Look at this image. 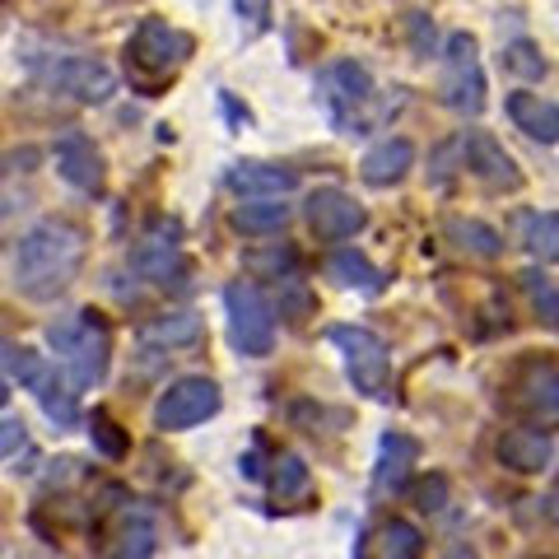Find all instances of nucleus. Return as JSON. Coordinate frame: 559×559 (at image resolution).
Segmentation results:
<instances>
[{"label":"nucleus","instance_id":"obj_16","mask_svg":"<svg viewBox=\"0 0 559 559\" xmlns=\"http://www.w3.org/2000/svg\"><path fill=\"white\" fill-rule=\"evenodd\" d=\"M224 187L238 191V197H252V201H280L299 187V173L285 168V164H261V159H242L224 173Z\"/></svg>","mask_w":559,"mask_h":559},{"label":"nucleus","instance_id":"obj_32","mask_svg":"<svg viewBox=\"0 0 559 559\" xmlns=\"http://www.w3.org/2000/svg\"><path fill=\"white\" fill-rule=\"evenodd\" d=\"M242 266H248L252 275H271V280H294V266H299V257H294V248H280V252H248L242 257Z\"/></svg>","mask_w":559,"mask_h":559},{"label":"nucleus","instance_id":"obj_29","mask_svg":"<svg viewBox=\"0 0 559 559\" xmlns=\"http://www.w3.org/2000/svg\"><path fill=\"white\" fill-rule=\"evenodd\" d=\"M90 439H94V448L103 452V457H112V462H121L131 452V439L117 429V419L108 411H94L90 415Z\"/></svg>","mask_w":559,"mask_h":559},{"label":"nucleus","instance_id":"obj_36","mask_svg":"<svg viewBox=\"0 0 559 559\" xmlns=\"http://www.w3.org/2000/svg\"><path fill=\"white\" fill-rule=\"evenodd\" d=\"M238 14L252 24V33H261L271 24V0H238Z\"/></svg>","mask_w":559,"mask_h":559},{"label":"nucleus","instance_id":"obj_14","mask_svg":"<svg viewBox=\"0 0 559 559\" xmlns=\"http://www.w3.org/2000/svg\"><path fill=\"white\" fill-rule=\"evenodd\" d=\"M51 159H57V173L61 178L84 191V197H98L103 191V178H108V168H103V154L98 145L84 131H70L57 140V150H51Z\"/></svg>","mask_w":559,"mask_h":559},{"label":"nucleus","instance_id":"obj_30","mask_svg":"<svg viewBox=\"0 0 559 559\" xmlns=\"http://www.w3.org/2000/svg\"><path fill=\"white\" fill-rule=\"evenodd\" d=\"M38 401H43V411H47V419H51L57 429H70V425L80 419L75 392H70V378H57V382H51V388H47Z\"/></svg>","mask_w":559,"mask_h":559},{"label":"nucleus","instance_id":"obj_8","mask_svg":"<svg viewBox=\"0 0 559 559\" xmlns=\"http://www.w3.org/2000/svg\"><path fill=\"white\" fill-rule=\"evenodd\" d=\"M191 47H197L191 33L173 28L168 20H140L135 33L127 38V66L135 70V75H150L154 84H159L191 57Z\"/></svg>","mask_w":559,"mask_h":559},{"label":"nucleus","instance_id":"obj_31","mask_svg":"<svg viewBox=\"0 0 559 559\" xmlns=\"http://www.w3.org/2000/svg\"><path fill=\"white\" fill-rule=\"evenodd\" d=\"M271 485H275V495H280V499L304 495V489H308V466H304V457H294V452H280Z\"/></svg>","mask_w":559,"mask_h":559},{"label":"nucleus","instance_id":"obj_1","mask_svg":"<svg viewBox=\"0 0 559 559\" xmlns=\"http://www.w3.org/2000/svg\"><path fill=\"white\" fill-rule=\"evenodd\" d=\"M84 252H90V238H84L80 224L38 219L10 248V285L20 289V299H28V304H51L75 285Z\"/></svg>","mask_w":559,"mask_h":559},{"label":"nucleus","instance_id":"obj_24","mask_svg":"<svg viewBox=\"0 0 559 559\" xmlns=\"http://www.w3.org/2000/svg\"><path fill=\"white\" fill-rule=\"evenodd\" d=\"M140 341L145 345H159V349H182V345H197L201 341V318L197 312H164L140 326Z\"/></svg>","mask_w":559,"mask_h":559},{"label":"nucleus","instance_id":"obj_19","mask_svg":"<svg viewBox=\"0 0 559 559\" xmlns=\"http://www.w3.org/2000/svg\"><path fill=\"white\" fill-rule=\"evenodd\" d=\"M509 117H513V127L536 140V145H555L559 140V108L550 98H540V94H509Z\"/></svg>","mask_w":559,"mask_h":559},{"label":"nucleus","instance_id":"obj_33","mask_svg":"<svg viewBox=\"0 0 559 559\" xmlns=\"http://www.w3.org/2000/svg\"><path fill=\"white\" fill-rule=\"evenodd\" d=\"M411 499H415L419 513H443V503H448V476H425V480H415V485H411Z\"/></svg>","mask_w":559,"mask_h":559},{"label":"nucleus","instance_id":"obj_6","mask_svg":"<svg viewBox=\"0 0 559 559\" xmlns=\"http://www.w3.org/2000/svg\"><path fill=\"white\" fill-rule=\"evenodd\" d=\"M224 318H229V345L238 355L261 359L275 345V308L252 280H234L224 289Z\"/></svg>","mask_w":559,"mask_h":559},{"label":"nucleus","instance_id":"obj_22","mask_svg":"<svg viewBox=\"0 0 559 559\" xmlns=\"http://www.w3.org/2000/svg\"><path fill=\"white\" fill-rule=\"evenodd\" d=\"M443 238H448L457 252H466V257H480V261L503 257V234L489 229V224H480V219L448 215V219H443Z\"/></svg>","mask_w":559,"mask_h":559},{"label":"nucleus","instance_id":"obj_15","mask_svg":"<svg viewBox=\"0 0 559 559\" xmlns=\"http://www.w3.org/2000/svg\"><path fill=\"white\" fill-rule=\"evenodd\" d=\"M495 457L499 466L518 471V476H540L555 462V439H550V429H532V425L503 429L495 443Z\"/></svg>","mask_w":559,"mask_h":559},{"label":"nucleus","instance_id":"obj_3","mask_svg":"<svg viewBox=\"0 0 559 559\" xmlns=\"http://www.w3.org/2000/svg\"><path fill=\"white\" fill-rule=\"evenodd\" d=\"M318 94H322V108L331 117V127H336L341 135H364L382 121L378 84L359 61H331L318 75Z\"/></svg>","mask_w":559,"mask_h":559},{"label":"nucleus","instance_id":"obj_7","mask_svg":"<svg viewBox=\"0 0 559 559\" xmlns=\"http://www.w3.org/2000/svg\"><path fill=\"white\" fill-rule=\"evenodd\" d=\"M439 94L452 112L462 117H480L485 112V70H480V47L471 33H452L443 43V75H439Z\"/></svg>","mask_w":559,"mask_h":559},{"label":"nucleus","instance_id":"obj_34","mask_svg":"<svg viewBox=\"0 0 559 559\" xmlns=\"http://www.w3.org/2000/svg\"><path fill=\"white\" fill-rule=\"evenodd\" d=\"M503 66H509L513 75H527V80L546 75V61H540V51H536L532 43H513L509 51H503Z\"/></svg>","mask_w":559,"mask_h":559},{"label":"nucleus","instance_id":"obj_18","mask_svg":"<svg viewBox=\"0 0 559 559\" xmlns=\"http://www.w3.org/2000/svg\"><path fill=\"white\" fill-rule=\"evenodd\" d=\"M415 168V145L406 135H388L359 159V178L369 187H396Z\"/></svg>","mask_w":559,"mask_h":559},{"label":"nucleus","instance_id":"obj_2","mask_svg":"<svg viewBox=\"0 0 559 559\" xmlns=\"http://www.w3.org/2000/svg\"><path fill=\"white\" fill-rule=\"evenodd\" d=\"M47 345L57 349V359H61V369H66L75 392H90L108 378L112 331H108V322H103V312L80 308V312H70V318H57L47 326Z\"/></svg>","mask_w":559,"mask_h":559},{"label":"nucleus","instance_id":"obj_35","mask_svg":"<svg viewBox=\"0 0 559 559\" xmlns=\"http://www.w3.org/2000/svg\"><path fill=\"white\" fill-rule=\"evenodd\" d=\"M24 448H28V429H24V419L5 411V425H0V452H5V462H14Z\"/></svg>","mask_w":559,"mask_h":559},{"label":"nucleus","instance_id":"obj_11","mask_svg":"<svg viewBox=\"0 0 559 559\" xmlns=\"http://www.w3.org/2000/svg\"><path fill=\"white\" fill-rule=\"evenodd\" d=\"M452 150H457L462 168L471 173V178H480L485 187H495V191H518L522 187L518 159L489 131H462L457 140H452Z\"/></svg>","mask_w":559,"mask_h":559},{"label":"nucleus","instance_id":"obj_37","mask_svg":"<svg viewBox=\"0 0 559 559\" xmlns=\"http://www.w3.org/2000/svg\"><path fill=\"white\" fill-rule=\"evenodd\" d=\"M448 559H476V555H471V550H452Z\"/></svg>","mask_w":559,"mask_h":559},{"label":"nucleus","instance_id":"obj_23","mask_svg":"<svg viewBox=\"0 0 559 559\" xmlns=\"http://www.w3.org/2000/svg\"><path fill=\"white\" fill-rule=\"evenodd\" d=\"M369 550L378 559H425V536H419L415 522L406 518H388L378 527V536L369 540Z\"/></svg>","mask_w":559,"mask_h":559},{"label":"nucleus","instance_id":"obj_12","mask_svg":"<svg viewBox=\"0 0 559 559\" xmlns=\"http://www.w3.org/2000/svg\"><path fill=\"white\" fill-rule=\"evenodd\" d=\"M135 271L150 280V285H182L187 280V257H182V234L173 219H154L145 238L135 242Z\"/></svg>","mask_w":559,"mask_h":559},{"label":"nucleus","instance_id":"obj_28","mask_svg":"<svg viewBox=\"0 0 559 559\" xmlns=\"http://www.w3.org/2000/svg\"><path fill=\"white\" fill-rule=\"evenodd\" d=\"M522 289H527L536 318L546 326H559V289H555V280L532 266V271H522Z\"/></svg>","mask_w":559,"mask_h":559},{"label":"nucleus","instance_id":"obj_21","mask_svg":"<svg viewBox=\"0 0 559 559\" xmlns=\"http://www.w3.org/2000/svg\"><path fill=\"white\" fill-rule=\"evenodd\" d=\"M57 378H61V373H57V364H47L38 349L5 341V382H20V388H28L33 396H43Z\"/></svg>","mask_w":559,"mask_h":559},{"label":"nucleus","instance_id":"obj_5","mask_svg":"<svg viewBox=\"0 0 559 559\" xmlns=\"http://www.w3.org/2000/svg\"><path fill=\"white\" fill-rule=\"evenodd\" d=\"M503 406L532 429H555L559 425V364L555 359H522L503 382Z\"/></svg>","mask_w":559,"mask_h":559},{"label":"nucleus","instance_id":"obj_20","mask_svg":"<svg viewBox=\"0 0 559 559\" xmlns=\"http://www.w3.org/2000/svg\"><path fill=\"white\" fill-rule=\"evenodd\" d=\"M326 275L336 280V285H345V289H359V294H382L388 289V271L382 266H373L364 252H355V248H336L326 257Z\"/></svg>","mask_w":559,"mask_h":559},{"label":"nucleus","instance_id":"obj_17","mask_svg":"<svg viewBox=\"0 0 559 559\" xmlns=\"http://www.w3.org/2000/svg\"><path fill=\"white\" fill-rule=\"evenodd\" d=\"M419 462V443L411 439V433H382L378 443V466H373V495L388 499V495H401L411 480V466Z\"/></svg>","mask_w":559,"mask_h":559},{"label":"nucleus","instance_id":"obj_9","mask_svg":"<svg viewBox=\"0 0 559 559\" xmlns=\"http://www.w3.org/2000/svg\"><path fill=\"white\" fill-rule=\"evenodd\" d=\"M219 406H224V396H219L215 378H178V382H168L159 401H154V429L159 433L197 429L210 415H219Z\"/></svg>","mask_w":559,"mask_h":559},{"label":"nucleus","instance_id":"obj_27","mask_svg":"<svg viewBox=\"0 0 559 559\" xmlns=\"http://www.w3.org/2000/svg\"><path fill=\"white\" fill-rule=\"evenodd\" d=\"M518 234H522V248H527L536 261H559V215H518Z\"/></svg>","mask_w":559,"mask_h":559},{"label":"nucleus","instance_id":"obj_26","mask_svg":"<svg viewBox=\"0 0 559 559\" xmlns=\"http://www.w3.org/2000/svg\"><path fill=\"white\" fill-rule=\"evenodd\" d=\"M229 224L248 238H266V234H280L289 224V205L285 201H242V205H234Z\"/></svg>","mask_w":559,"mask_h":559},{"label":"nucleus","instance_id":"obj_10","mask_svg":"<svg viewBox=\"0 0 559 559\" xmlns=\"http://www.w3.org/2000/svg\"><path fill=\"white\" fill-rule=\"evenodd\" d=\"M43 84H51L57 94L75 98V103H108L117 90V75L94 57H51L38 66Z\"/></svg>","mask_w":559,"mask_h":559},{"label":"nucleus","instance_id":"obj_25","mask_svg":"<svg viewBox=\"0 0 559 559\" xmlns=\"http://www.w3.org/2000/svg\"><path fill=\"white\" fill-rule=\"evenodd\" d=\"M154 540H159V527H154V513L135 509V513L121 518V532H117V540H112L108 559H150V555H154Z\"/></svg>","mask_w":559,"mask_h":559},{"label":"nucleus","instance_id":"obj_13","mask_svg":"<svg viewBox=\"0 0 559 559\" xmlns=\"http://www.w3.org/2000/svg\"><path fill=\"white\" fill-rule=\"evenodd\" d=\"M304 219L322 242H345V238H355L364 224H369V210H364L341 187H318L308 197V205H304Z\"/></svg>","mask_w":559,"mask_h":559},{"label":"nucleus","instance_id":"obj_4","mask_svg":"<svg viewBox=\"0 0 559 559\" xmlns=\"http://www.w3.org/2000/svg\"><path fill=\"white\" fill-rule=\"evenodd\" d=\"M326 341L341 349L345 378L355 382V392H364L369 401H392V355H388V341L373 336L369 326H331Z\"/></svg>","mask_w":559,"mask_h":559}]
</instances>
